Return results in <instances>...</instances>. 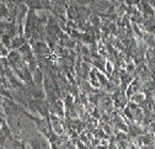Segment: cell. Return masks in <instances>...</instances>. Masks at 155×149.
Returning <instances> with one entry per match:
<instances>
[{"label": "cell", "mask_w": 155, "mask_h": 149, "mask_svg": "<svg viewBox=\"0 0 155 149\" xmlns=\"http://www.w3.org/2000/svg\"><path fill=\"white\" fill-rule=\"evenodd\" d=\"M133 101L134 102H137V104H140V102H143V100L145 99V95L144 94H140V92H137L135 91V94L133 95Z\"/></svg>", "instance_id": "4"}, {"label": "cell", "mask_w": 155, "mask_h": 149, "mask_svg": "<svg viewBox=\"0 0 155 149\" xmlns=\"http://www.w3.org/2000/svg\"><path fill=\"white\" fill-rule=\"evenodd\" d=\"M26 43V38L25 37H22V36H16V37H14V40H12V42H11V48L12 49H16V48H20L22 45H25Z\"/></svg>", "instance_id": "2"}, {"label": "cell", "mask_w": 155, "mask_h": 149, "mask_svg": "<svg viewBox=\"0 0 155 149\" xmlns=\"http://www.w3.org/2000/svg\"><path fill=\"white\" fill-rule=\"evenodd\" d=\"M106 68H107V73L111 74V73H112V65H111L110 63H106Z\"/></svg>", "instance_id": "5"}, {"label": "cell", "mask_w": 155, "mask_h": 149, "mask_svg": "<svg viewBox=\"0 0 155 149\" xmlns=\"http://www.w3.org/2000/svg\"><path fill=\"white\" fill-rule=\"evenodd\" d=\"M33 79H35V83L38 85V86H41L42 85V83H43V73H42V70L40 69V68H36L35 70H33Z\"/></svg>", "instance_id": "1"}, {"label": "cell", "mask_w": 155, "mask_h": 149, "mask_svg": "<svg viewBox=\"0 0 155 149\" xmlns=\"http://www.w3.org/2000/svg\"><path fill=\"white\" fill-rule=\"evenodd\" d=\"M2 2H5V0H2Z\"/></svg>", "instance_id": "6"}, {"label": "cell", "mask_w": 155, "mask_h": 149, "mask_svg": "<svg viewBox=\"0 0 155 149\" xmlns=\"http://www.w3.org/2000/svg\"><path fill=\"white\" fill-rule=\"evenodd\" d=\"M10 15V11L8 6L4 3H0V18H8Z\"/></svg>", "instance_id": "3"}]
</instances>
